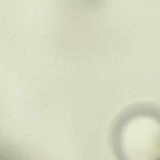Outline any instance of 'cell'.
<instances>
[{
	"label": "cell",
	"instance_id": "obj_1",
	"mask_svg": "<svg viewBox=\"0 0 160 160\" xmlns=\"http://www.w3.org/2000/svg\"><path fill=\"white\" fill-rule=\"evenodd\" d=\"M103 0H79L82 4L86 8L90 9L99 7Z\"/></svg>",
	"mask_w": 160,
	"mask_h": 160
}]
</instances>
